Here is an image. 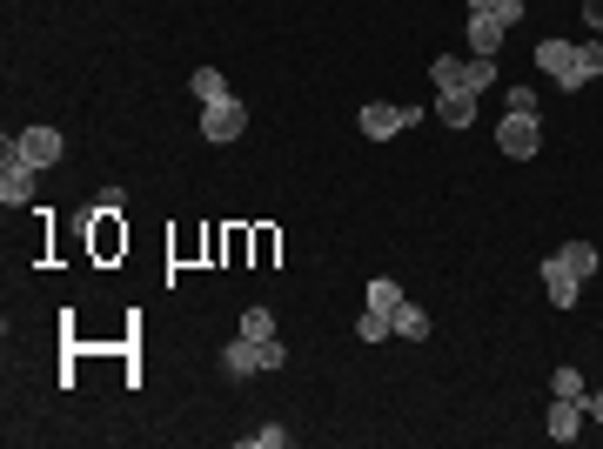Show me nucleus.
<instances>
[{
    "instance_id": "obj_1",
    "label": "nucleus",
    "mask_w": 603,
    "mask_h": 449,
    "mask_svg": "<svg viewBox=\"0 0 603 449\" xmlns=\"http://www.w3.org/2000/svg\"><path fill=\"white\" fill-rule=\"evenodd\" d=\"M282 362H289V349H282L275 336H268V342L235 336V342L222 349V369H228V376H268V369H282Z\"/></svg>"
},
{
    "instance_id": "obj_2",
    "label": "nucleus",
    "mask_w": 603,
    "mask_h": 449,
    "mask_svg": "<svg viewBox=\"0 0 603 449\" xmlns=\"http://www.w3.org/2000/svg\"><path fill=\"white\" fill-rule=\"evenodd\" d=\"M34 175H41V168H34V161H21V148H14V141H0V202H7V208H27V202H34Z\"/></svg>"
},
{
    "instance_id": "obj_3",
    "label": "nucleus",
    "mask_w": 603,
    "mask_h": 449,
    "mask_svg": "<svg viewBox=\"0 0 603 449\" xmlns=\"http://www.w3.org/2000/svg\"><path fill=\"white\" fill-rule=\"evenodd\" d=\"M496 148L510 161H530L536 148H543V128H536V114H503L496 121Z\"/></svg>"
},
{
    "instance_id": "obj_4",
    "label": "nucleus",
    "mask_w": 603,
    "mask_h": 449,
    "mask_svg": "<svg viewBox=\"0 0 603 449\" xmlns=\"http://www.w3.org/2000/svg\"><path fill=\"white\" fill-rule=\"evenodd\" d=\"M423 121V108H389V101H369V108L356 114V128L369 141H389V135H402V128H416Z\"/></svg>"
},
{
    "instance_id": "obj_5",
    "label": "nucleus",
    "mask_w": 603,
    "mask_h": 449,
    "mask_svg": "<svg viewBox=\"0 0 603 449\" xmlns=\"http://www.w3.org/2000/svg\"><path fill=\"white\" fill-rule=\"evenodd\" d=\"M242 128H248V108L235 101V94L201 108V135H208V141H242Z\"/></svg>"
},
{
    "instance_id": "obj_6",
    "label": "nucleus",
    "mask_w": 603,
    "mask_h": 449,
    "mask_svg": "<svg viewBox=\"0 0 603 449\" xmlns=\"http://www.w3.org/2000/svg\"><path fill=\"white\" fill-rule=\"evenodd\" d=\"M14 148H21V161H34V168H54V161L67 155V135L61 128H21V135H7Z\"/></svg>"
},
{
    "instance_id": "obj_7",
    "label": "nucleus",
    "mask_w": 603,
    "mask_h": 449,
    "mask_svg": "<svg viewBox=\"0 0 603 449\" xmlns=\"http://www.w3.org/2000/svg\"><path fill=\"white\" fill-rule=\"evenodd\" d=\"M543 289H550V302L557 309H577V289H583V275L563 262V255H543Z\"/></svg>"
},
{
    "instance_id": "obj_8",
    "label": "nucleus",
    "mask_w": 603,
    "mask_h": 449,
    "mask_svg": "<svg viewBox=\"0 0 603 449\" xmlns=\"http://www.w3.org/2000/svg\"><path fill=\"white\" fill-rule=\"evenodd\" d=\"M583 403H570V396H550V443H577L583 436Z\"/></svg>"
},
{
    "instance_id": "obj_9",
    "label": "nucleus",
    "mask_w": 603,
    "mask_h": 449,
    "mask_svg": "<svg viewBox=\"0 0 603 449\" xmlns=\"http://www.w3.org/2000/svg\"><path fill=\"white\" fill-rule=\"evenodd\" d=\"M597 74H603V41H583V47H577V61H570V74H563L557 88H563V94H577V88H590Z\"/></svg>"
},
{
    "instance_id": "obj_10",
    "label": "nucleus",
    "mask_w": 603,
    "mask_h": 449,
    "mask_svg": "<svg viewBox=\"0 0 603 449\" xmlns=\"http://www.w3.org/2000/svg\"><path fill=\"white\" fill-rule=\"evenodd\" d=\"M530 61H536L543 74H550V81H563V74H570V61H577V47H570V41H557V34H543Z\"/></svg>"
},
{
    "instance_id": "obj_11",
    "label": "nucleus",
    "mask_w": 603,
    "mask_h": 449,
    "mask_svg": "<svg viewBox=\"0 0 603 449\" xmlns=\"http://www.w3.org/2000/svg\"><path fill=\"white\" fill-rule=\"evenodd\" d=\"M503 34H510V27L496 21V14H469V54H503Z\"/></svg>"
},
{
    "instance_id": "obj_12",
    "label": "nucleus",
    "mask_w": 603,
    "mask_h": 449,
    "mask_svg": "<svg viewBox=\"0 0 603 449\" xmlns=\"http://www.w3.org/2000/svg\"><path fill=\"white\" fill-rule=\"evenodd\" d=\"M436 114H443V128H469V121H476V94L449 88L443 101H436Z\"/></svg>"
},
{
    "instance_id": "obj_13",
    "label": "nucleus",
    "mask_w": 603,
    "mask_h": 449,
    "mask_svg": "<svg viewBox=\"0 0 603 449\" xmlns=\"http://www.w3.org/2000/svg\"><path fill=\"white\" fill-rule=\"evenodd\" d=\"M429 81H436V94L463 88V54H436V61H429ZM463 94H469V88H463Z\"/></svg>"
},
{
    "instance_id": "obj_14",
    "label": "nucleus",
    "mask_w": 603,
    "mask_h": 449,
    "mask_svg": "<svg viewBox=\"0 0 603 449\" xmlns=\"http://www.w3.org/2000/svg\"><path fill=\"white\" fill-rule=\"evenodd\" d=\"M389 322H396V336H402V342H429V315L416 309V302H402Z\"/></svg>"
},
{
    "instance_id": "obj_15",
    "label": "nucleus",
    "mask_w": 603,
    "mask_h": 449,
    "mask_svg": "<svg viewBox=\"0 0 603 449\" xmlns=\"http://www.w3.org/2000/svg\"><path fill=\"white\" fill-rule=\"evenodd\" d=\"M188 88H195L201 108H208V101H228V81H222L215 68H195V74H188Z\"/></svg>"
},
{
    "instance_id": "obj_16",
    "label": "nucleus",
    "mask_w": 603,
    "mask_h": 449,
    "mask_svg": "<svg viewBox=\"0 0 603 449\" xmlns=\"http://www.w3.org/2000/svg\"><path fill=\"white\" fill-rule=\"evenodd\" d=\"M402 302H409V295H402V282H389V275H376V282H369V309H382V315H396Z\"/></svg>"
},
{
    "instance_id": "obj_17",
    "label": "nucleus",
    "mask_w": 603,
    "mask_h": 449,
    "mask_svg": "<svg viewBox=\"0 0 603 449\" xmlns=\"http://www.w3.org/2000/svg\"><path fill=\"white\" fill-rule=\"evenodd\" d=\"M490 81H496V61H490V54H469V61H463V88H469V94H483Z\"/></svg>"
},
{
    "instance_id": "obj_18",
    "label": "nucleus",
    "mask_w": 603,
    "mask_h": 449,
    "mask_svg": "<svg viewBox=\"0 0 603 449\" xmlns=\"http://www.w3.org/2000/svg\"><path fill=\"white\" fill-rule=\"evenodd\" d=\"M557 255H563V262H570L577 275H597V262H603V255H597V242H563Z\"/></svg>"
},
{
    "instance_id": "obj_19",
    "label": "nucleus",
    "mask_w": 603,
    "mask_h": 449,
    "mask_svg": "<svg viewBox=\"0 0 603 449\" xmlns=\"http://www.w3.org/2000/svg\"><path fill=\"white\" fill-rule=\"evenodd\" d=\"M550 396H570V403H583V396H590L583 369H557V376H550Z\"/></svg>"
},
{
    "instance_id": "obj_20",
    "label": "nucleus",
    "mask_w": 603,
    "mask_h": 449,
    "mask_svg": "<svg viewBox=\"0 0 603 449\" xmlns=\"http://www.w3.org/2000/svg\"><path fill=\"white\" fill-rule=\"evenodd\" d=\"M389 329H396V322H389L382 309H362V315H356V336H362V342H389Z\"/></svg>"
},
{
    "instance_id": "obj_21",
    "label": "nucleus",
    "mask_w": 603,
    "mask_h": 449,
    "mask_svg": "<svg viewBox=\"0 0 603 449\" xmlns=\"http://www.w3.org/2000/svg\"><path fill=\"white\" fill-rule=\"evenodd\" d=\"M242 336L248 342H268V336H275V315H268L262 302H255V309H242Z\"/></svg>"
},
{
    "instance_id": "obj_22",
    "label": "nucleus",
    "mask_w": 603,
    "mask_h": 449,
    "mask_svg": "<svg viewBox=\"0 0 603 449\" xmlns=\"http://www.w3.org/2000/svg\"><path fill=\"white\" fill-rule=\"evenodd\" d=\"M289 443H295V436L282 423H268V429H255V436H248V449H289Z\"/></svg>"
},
{
    "instance_id": "obj_23",
    "label": "nucleus",
    "mask_w": 603,
    "mask_h": 449,
    "mask_svg": "<svg viewBox=\"0 0 603 449\" xmlns=\"http://www.w3.org/2000/svg\"><path fill=\"white\" fill-rule=\"evenodd\" d=\"M503 101H510V114H536V94H530V88H510Z\"/></svg>"
},
{
    "instance_id": "obj_24",
    "label": "nucleus",
    "mask_w": 603,
    "mask_h": 449,
    "mask_svg": "<svg viewBox=\"0 0 603 449\" xmlns=\"http://www.w3.org/2000/svg\"><path fill=\"white\" fill-rule=\"evenodd\" d=\"M583 416H590V423L603 429V389H590V396H583Z\"/></svg>"
},
{
    "instance_id": "obj_25",
    "label": "nucleus",
    "mask_w": 603,
    "mask_h": 449,
    "mask_svg": "<svg viewBox=\"0 0 603 449\" xmlns=\"http://www.w3.org/2000/svg\"><path fill=\"white\" fill-rule=\"evenodd\" d=\"M583 21H590V27L603 34V0H583Z\"/></svg>"
},
{
    "instance_id": "obj_26",
    "label": "nucleus",
    "mask_w": 603,
    "mask_h": 449,
    "mask_svg": "<svg viewBox=\"0 0 603 449\" xmlns=\"http://www.w3.org/2000/svg\"><path fill=\"white\" fill-rule=\"evenodd\" d=\"M469 14H496V0H469Z\"/></svg>"
}]
</instances>
